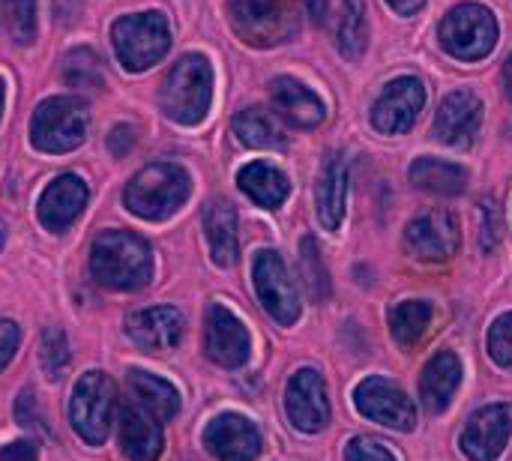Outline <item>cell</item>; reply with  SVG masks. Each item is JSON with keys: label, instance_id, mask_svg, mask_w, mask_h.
<instances>
[{"label": "cell", "instance_id": "obj_1", "mask_svg": "<svg viewBox=\"0 0 512 461\" xmlns=\"http://www.w3.org/2000/svg\"><path fill=\"white\" fill-rule=\"evenodd\" d=\"M90 273L99 285L114 291H138L150 285L153 252L129 231H102L90 249Z\"/></svg>", "mask_w": 512, "mask_h": 461}, {"label": "cell", "instance_id": "obj_18", "mask_svg": "<svg viewBox=\"0 0 512 461\" xmlns=\"http://www.w3.org/2000/svg\"><path fill=\"white\" fill-rule=\"evenodd\" d=\"M120 447L129 461H156L162 456V426L135 399L120 405Z\"/></svg>", "mask_w": 512, "mask_h": 461}, {"label": "cell", "instance_id": "obj_14", "mask_svg": "<svg viewBox=\"0 0 512 461\" xmlns=\"http://www.w3.org/2000/svg\"><path fill=\"white\" fill-rule=\"evenodd\" d=\"M285 411L294 429L300 432H321L330 423V399H327V384L315 369H300L291 375L288 390H285Z\"/></svg>", "mask_w": 512, "mask_h": 461}, {"label": "cell", "instance_id": "obj_38", "mask_svg": "<svg viewBox=\"0 0 512 461\" xmlns=\"http://www.w3.org/2000/svg\"><path fill=\"white\" fill-rule=\"evenodd\" d=\"M18 339H21L18 327H15L12 321H0V372H3V369L9 366V360L15 357Z\"/></svg>", "mask_w": 512, "mask_h": 461}, {"label": "cell", "instance_id": "obj_37", "mask_svg": "<svg viewBox=\"0 0 512 461\" xmlns=\"http://www.w3.org/2000/svg\"><path fill=\"white\" fill-rule=\"evenodd\" d=\"M483 210V231H480V246H483V252H492L495 246H498V240H501V213H498V207L492 204V201H483L480 204Z\"/></svg>", "mask_w": 512, "mask_h": 461}, {"label": "cell", "instance_id": "obj_11", "mask_svg": "<svg viewBox=\"0 0 512 461\" xmlns=\"http://www.w3.org/2000/svg\"><path fill=\"white\" fill-rule=\"evenodd\" d=\"M405 249L417 261L441 264L459 252V222L450 210H429L405 228Z\"/></svg>", "mask_w": 512, "mask_h": 461}, {"label": "cell", "instance_id": "obj_19", "mask_svg": "<svg viewBox=\"0 0 512 461\" xmlns=\"http://www.w3.org/2000/svg\"><path fill=\"white\" fill-rule=\"evenodd\" d=\"M87 204V186L75 177V174H63L54 183H48V189L39 198V222L60 234L66 231L84 210Z\"/></svg>", "mask_w": 512, "mask_h": 461}, {"label": "cell", "instance_id": "obj_21", "mask_svg": "<svg viewBox=\"0 0 512 461\" xmlns=\"http://www.w3.org/2000/svg\"><path fill=\"white\" fill-rule=\"evenodd\" d=\"M315 204H318L321 225L327 231H339L345 219V204H348V165L342 153H330L324 159V168L315 186Z\"/></svg>", "mask_w": 512, "mask_h": 461}, {"label": "cell", "instance_id": "obj_41", "mask_svg": "<svg viewBox=\"0 0 512 461\" xmlns=\"http://www.w3.org/2000/svg\"><path fill=\"white\" fill-rule=\"evenodd\" d=\"M15 417H18V426H36V411H33V393L24 390L15 402Z\"/></svg>", "mask_w": 512, "mask_h": 461}, {"label": "cell", "instance_id": "obj_36", "mask_svg": "<svg viewBox=\"0 0 512 461\" xmlns=\"http://www.w3.org/2000/svg\"><path fill=\"white\" fill-rule=\"evenodd\" d=\"M345 461H399L384 444L372 441V438H354L345 447Z\"/></svg>", "mask_w": 512, "mask_h": 461}, {"label": "cell", "instance_id": "obj_3", "mask_svg": "<svg viewBox=\"0 0 512 461\" xmlns=\"http://www.w3.org/2000/svg\"><path fill=\"white\" fill-rule=\"evenodd\" d=\"M189 192H192V180L186 168H180L177 162H153L126 183L123 201L135 216L159 222L177 213L189 198Z\"/></svg>", "mask_w": 512, "mask_h": 461}, {"label": "cell", "instance_id": "obj_10", "mask_svg": "<svg viewBox=\"0 0 512 461\" xmlns=\"http://www.w3.org/2000/svg\"><path fill=\"white\" fill-rule=\"evenodd\" d=\"M354 405L357 411L372 420V423H381L387 429H396V432H411L417 426V408L414 402L405 396L402 387L384 381V378H366L357 384L354 390Z\"/></svg>", "mask_w": 512, "mask_h": 461}, {"label": "cell", "instance_id": "obj_46", "mask_svg": "<svg viewBox=\"0 0 512 461\" xmlns=\"http://www.w3.org/2000/svg\"><path fill=\"white\" fill-rule=\"evenodd\" d=\"M0 246H3V228H0Z\"/></svg>", "mask_w": 512, "mask_h": 461}, {"label": "cell", "instance_id": "obj_40", "mask_svg": "<svg viewBox=\"0 0 512 461\" xmlns=\"http://www.w3.org/2000/svg\"><path fill=\"white\" fill-rule=\"evenodd\" d=\"M36 444L33 441H12L0 450V461H36Z\"/></svg>", "mask_w": 512, "mask_h": 461}, {"label": "cell", "instance_id": "obj_43", "mask_svg": "<svg viewBox=\"0 0 512 461\" xmlns=\"http://www.w3.org/2000/svg\"><path fill=\"white\" fill-rule=\"evenodd\" d=\"M387 3H390V9H396L399 15H414V12L423 9L426 0H387Z\"/></svg>", "mask_w": 512, "mask_h": 461}, {"label": "cell", "instance_id": "obj_9", "mask_svg": "<svg viewBox=\"0 0 512 461\" xmlns=\"http://www.w3.org/2000/svg\"><path fill=\"white\" fill-rule=\"evenodd\" d=\"M252 279H255L258 300L270 312V318L279 321L282 327L297 324V318H300V294H297V285H294L282 255L273 252V249L258 252V258L252 264Z\"/></svg>", "mask_w": 512, "mask_h": 461}, {"label": "cell", "instance_id": "obj_13", "mask_svg": "<svg viewBox=\"0 0 512 461\" xmlns=\"http://www.w3.org/2000/svg\"><path fill=\"white\" fill-rule=\"evenodd\" d=\"M204 351L222 369H240L252 351V339L243 321L219 303L210 306L204 318Z\"/></svg>", "mask_w": 512, "mask_h": 461}, {"label": "cell", "instance_id": "obj_6", "mask_svg": "<svg viewBox=\"0 0 512 461\" xmlns=\"http://www.w3.org/2000/svg\"><path fill=\"white\" fill-rule=\"evenodd\" d=\"M441 45L459 60H483L498 45V21L480 3H462L444 18Z\"/></svg>", "mask_w": 512, "mask_h": 461}, {"label": "cell", "instance_id": "obj_42", "mask_svg": "<svg viewBox=\"0 0 512 461\" xmlns=\"http://www.w3.org/2000/svg\"><path fill=\"white\" fill-rule=\"evenodd\" d=\"M303 3H306L309 18H312L315 24H324V18H327V0H303Z\"/></svg>", "mask_w": 512, "mask_h": 461}, {"label": "cell", "instance_id": "obj_29", "mask_svg": "<svg viewBox=\"0 0 512 461\" xmlns=\"http://www.w3.org/2000/svg\"><path fill=\"white\" fill-rule=\"evenodd\" d=\"M339 51L345 60H360L369 45V18L363 0H342L339 18Z\"/></svg>", "mask_w": 512, "mask_h": 461}, {"label": "cell", "instance_id": "obj_2", "mask_svg": "<svg viewBox=\"0 0 512 461\" xmlns=\"http://www.w3.org/2000/svg\"><path fill=\"white\" fill-rule=\"evenodd\" d=\"M213 102V66L204 54L180 57L162 81L159 105L165 117L180 126H195L207 117Z\"/></svg>", "mask_w": 512, "mask_h": 461}, {"label": "cell", "instance_id": "obj_39", "mask_svg": "<svg viewBox=\"0 0 512 461\" xmlns=\"http://www.w3.org/2000/svg\"><path fill=\"white\" fill-rule=\"evenodd\" d=\"M135 138H138V135H135V126L120 123V126H114L111 135H108V150H111L114 156H126V153L132 150Z\"/></svg>", "mask_w": 512, "mask_h": 461}, {"label": "cell", "instance_id": "obj_27", "mask_svg": "<svg viewBox=\"0 0 512 461\" xmlns=\"http://www.w3.org/2000/svg\"><path fill=\"white\" fill-rule=\"evenodd\" d=\"M411 183L432 195H462L468 186V171L462 165L423 156L411 165Z\"/></svg>", "mask_w": 512, "mask_h": 461}, {"label": "cell", "instance_id": "obj_33", "mask_svg": "<svg viewBox=\"0 0 512 461\" xmlns=\"http://www.w3.org/2000/svg\"><path fill=\"white\" fill-rule=\"evenodd\" d=\"M3 15L12 39L30 45L36 36V0H3Z\"/></svg>", "mask_w": 512, "mask_h": 461}, {"label": "cell", "instance_id": "obj_7", "mask_svg": "<svg viewBox=\"0 0 512 461\" xmlns=\"http://www.w3.org/2000/svg\"><path fill=\"white\" fill-rule=\"evenodd\" d=\"M234 30L258 48L285 42L294 33V12L288 0H228Z\"/></svg>", "mask_w": 512, "mask_h": 461}, {"label": "cell", "instance_id": "obj_5", "mask_svg": "<svg viewBox=\"0 0 512 461\" xmlns=\"http://www.w3.org/2000/svg\"><path fill=\"white\" fill-rule=\"evenodd\" d=\"M87 135V108L72 96H54L42 102L30 123V138L42 153H69L81 147Z\"/></svg>", "mask_w": 512, "mask_h": 461}, {"label": "cell", "instance_id": "obj_30", "mask_svg": "<svg viewBox=\"0 0 512 461\" xmlns=\"http://www.w3.org/2000/svg\"><path fill=\"white\" fill-rule=\"evenodd\" d=\"M231 126H234V135L243 144H249V147H282L285 144V135L279 129V123L264 108H246V111H240Z\"/></svg>", "mask_w": 512, "mask_h": 461}, {"label": "cell", "instance_id": "obj_31", "mask_svg": "<svg viewBox=\"0 0 512 461\" xmlns=\"http://www.w3.org/2000/svg\"><path fill=\"white\" fill-rule=\"evenodd\" d=\"M63 78L69 87H78V90H102L105 84V75H102V60L96 51L90 48H75L66 54V63H63Z\"/></svg>", "mask_w": 512, "mask_h": 461}, {"label": "cell", "instance_id": "obj_26", "mask_svg": "<svg viewBox=\"0 0 512 461\" xmlns=\"http://www.w3.org/2000/svg\"><path fill=\"white\" fill-rule=\"evenodd\" d=\"M129 390H132V399L144 411H150L156 420H171L180 411V393L165 378H156L150 372L132 369L129 372Z\"/></svg>", "mask_w": 512, "mask_h": 461}, {"label": "cell", "instance_id": "obj_16", "mask_svg": "<svg viewBox=\"0 0 512 461\" xmlns=\"http://www.w3.org/2000/svg\"><path fill=\"white\" fill-rule=\"evenodd\" d=\"M483 123V102L474 90H453L435 117V138L450 147H468Z\"/></svg>", "mask_w": 512, "mask_h": 461}, {"label": "cell", "instance_id": "obj_45", "mask_svg": "<svg viewBox=\"0 0 512 461\" xmlns=\"http://www.w3.org/2000/svg\"><path fill=\"white\" fill-rule=\"evenodd\" d=\"M3 99H6V87H3V78H0V117H3Z\"/></svg>", "mask_w": 512, "mask_h": 461}, {"label": "cell", "instance_id": "obj_25", "mask_svg": "<svg viewBox=\"0 0 512 461\" xmlns=\"http://www.w3.org/2000/svg\"><path fill=\"white\" fill-rule=\"evenodd\" d=\"M237 183H240V189H243L255 204H261V207H267V210L282 207L285 198H288V192H291L288 177H285L279 168L267 165V162H249V165H243L240 174H237Z\"/></svg>", "mask_w": 512, "mask_h": 461}, {"label": "cell", "instance_id": "obj_32", "mask_svg": "<svg viewBox=\"0 0 512 461\" xmlns=\"http://www.w3.org/2000/svg\"><path fill=\"white\" fill-rule=\"evenodd\" d=\"M300 270H303V279H306L312 300H318V303L327 300L330 297V273L324 267V258H321L315 237H303V243H300Z\"/></svg>", "mask_w": 512, "mask_h": 461}, {"label": "cell", "instance_id": "obj_24", "mask_svg": "<svg viewBox=\"0 0 512 461\" xmlns=\"http://www.w3.org/2000/svg\"><path fill=\"white\" fill-rule=\"evenodd\" d=\"M204 231H207V243H210L213 261L219 267H231L237 261V213H234V207L225 198L207 204Z\"/></svg>", "mask_w": 512, "mask_h": 461}, {"label": "cell", "instance_id": "obj_8", "mask_svg": "<svg viewBox=\"0 0 512 461\" xmlns=\"http://www.w3.org/2000/svg\"><path fill=\"white\" fill-rule=\"evenodd\" d=\"M111 414H114V387L102 372H87L69 402V420L75 432L87 444H102L111 432Z\"/></svg>", "mask_w": 512, "mask_h": 461}, {"label": "cell", "instance_id": "obj_22", "mask_svg": "<svg viewBox=\"0 0 512 461\" xmlns=\"http://www.w3.org/2000/svg\"><path fill=\"white\" fill-rule=\"evenodd\" d=\"M270 93H273V105L279 108V114H282L291 126L315 129V126L324 120V114H327L321 96H318L315 90H309V87H306L303 81H297V78H288V75L276 78V81L270 84Z\"/></svg>", "mask_w": 512, "mask_h": 461}, {"label": "cell", "instance_id": "obj_20", "mask_svg": "<svg viewBox=\"0 0 512 461\" xmlns=\"http://www.w3.org/2000/svg\"><path fill=\"white\" fill-rule=\"evenodd\" d=\"M183 327H186V321L174 306H156V309L135 312L126 324L132 342L144 351L177 348L183 339Z\"/></svg>", "mask_w": 512, "mask_h": 461}, {"label": "cell", "instance_id": "obj_4", "mask_svg": "<svg viewBox=\"0 0 512 461\" xmlns=\"http://www.w3.org/2000/svg\"><path fill=\"white\" fill-rule=\"evenodd\" d=\"M114 48L120 63L129 72H141L153 63H159L171 45V30L162 12H138V15H123L114 27Z\"/></svg>", "mask_w": 512, "mask_h": 461}, {"label": "cell", "instance_id": "obj_44", "mask_svg": "<svg viewBox=\"0 0 512 461\" xmlns=\"http://www.w3.org/2000/svg\"><path fill=\"white\" fill-rule=\"evenodd\" d=\"M504 84H507V96H510L512 102V54L507 57V63H504Z\"/></svg>", "mask_w": 512, "mask_h": 461}, {"label": "cell", "instance_id": "obj_28", "mask_svg": "<svg viewBox=\"0 0 512 461\" xmlns=\"http://www.w3.org/2000/svg\"><path fill=\"white\" fill-rule=\"evenodd\" d=\"M432 327V306L426 300H405L390 309V333L402 348H417Z\"/></svg>", "mask_w": 512, "mask_h": 461}, {"label": "cell", "instance_id": "obj_35", "mask_svg": "<svg viewBox=\"0 0 512 461\" xmlns=\"http://www.w3.org/2000/svg\"><path fill=\"white\" fill-rule=\"evenodd\" d=\"M489 357L504 366V369H512V312L501 315L492 330H489Z\"/></svg>", "mask_w": 512, "mask_h": 461}, {"label": "cell", "instance_id": "obj_17", "mask_svg": "<svg viewBox=\"0 0 512 461\" xmlns=\"http://www.w3.org/2000/svg\"><path fill=\"white\" fill-rule=\"evenodd\" d=\"M204 447L219 461H255L261 456V435L246 417L222 414L204 429Z\"/></svg>", "mask_w": 512, "mask_h": 461}, {"label": "cell", "instance_id": "obj_34", "mask_svg": "<svg viewBox=\"0 0 512 461\" xmlns=\"http://www.w3.org/2000/svg\"><path fill=\"white\" fill-rule=\"evenodd\" d=\"M39 360H42V369L48 372V378H60L72 360L69 354V342L63 336V330L57 327H48L42 333V342H39Z\"/></svg>", "mask_w": 512, "mask_h": 461}, {"label": "cell", "instance_id": "obj_23", "mask_svg": "<svg viewBox=\"0 0 512 461\" xmlns=\"http://www.w3.org/2000/svg\"><path fill=\"white\" fill-rule=\"evenodd\" d=\"M462 384V363L453 351H438L420 375V402L426 411L441 414Z\"/></svg>", "mask_w": 512, "mask_h": 461}, {"label": "cell", "instance_id": "obj_12", "mask_svg": "<svg viewBox=\"0 0 512 461\" xmlns=\"http://www.w3.org/2000/svg\"><path fill=\"white\" fill-rule=\"evenodd\" d=\"M426 105V87L414 75H402L384 87L372 108V126L381 135H405Z\"/></svg>", "mask_w": 512, "mask_h": 461}, {"label": "cell", "instance_id": "obj_15", "mask_svg": "<svg viewBox=\"0 0 512 461\" xmlns=\"http://www.w3.org/2000/svg\"><path fill=\"white\" fill-rule=\"evenodd\" d=\"M512 435V408L510 405H489L480 408L465 432H462V453L471 461H498L507 450Z\"/></svg>", "mask_w": 512, "mask_h": 461}]
</instances>
